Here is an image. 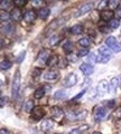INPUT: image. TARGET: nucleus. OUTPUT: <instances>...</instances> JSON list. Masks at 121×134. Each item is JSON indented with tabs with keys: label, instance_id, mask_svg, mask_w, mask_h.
<instances>
[{
	"label": "nucleus",
	"instance_id": "1",
	"mask_svg": "<svg viewBox=\"0 0 121 134\" xmlns=\"http://www.w3.org/2000/svg\"><path fill=\"white\" fill-rule=\"evenodd\" d=\"M20 88V72L16 70L15 76H14V81H12V86H11V94H12V98L17 97L18 92Z\"/></svg>",
	"mask_w": 121,
	"mask_h": 134
},
{
	"label": "nucleus",
	"instance_id": "25",
	"mask_svg": "<svg viewBox=\"0 0 121 134\" xmlns=\"http://www.w3.org/2000/svg\"><path fill=\"white\" fill-rule=\"evenodd\" d=\"M66 92L63 91V90H61V91H57L55 94H54V98L55 99H64L66 98Z\"/></svg>",
	"mask_w": 121,
	"mask_h": 134
},
{
	"label": "nucleus",
	"instance_id": "17",
	"mask_svg": "<svg viewBox=\"0 0 121 134\" xmlns=\"http://www.w3.org/2000/svg\"><path fill=\"white\" fill-rule=\"evenodd\" d=\"M10 17L14 20H16V21H18V20H20V18H22V11H20V9H18V8H15V9H12Z\"/></svg>",
	"mask_w": 121,
	"mask_h": 134
},
{
	"label": "nucleus",
	"instance_id": "15",
	"mask_svg": "<svg viewBox=\"0 0 121 134\" xmlns=\"http://www.w3.org/2000/svg\"><path fill=\"white\" fill-rule=\"evenodd\" d=\"M53 122L51 120H45V121H43L41 122V124H40V129L43 130V131H45V132H47V131H49L52 127H53Z\"/></svg>",
	"mask_w": 121,
	"mask_h": 134
},
{
	"label": "nucleus",
	"instance_id": "31",
	"mask_svg": "<svg viewBox=\"0 0 121 134\" xmlns=\"http://www.w3.org/2000/svg\"><path fill=\"white\" fill-rule=\"evenodd\" d=\"M58 41H60V37H58L57 35H53L51 38H49V45L55 46V45H57Z\"/></svg>",
	"mask_w": 121,
	"mask_h": 134
},
{
	"label": "nucleus",
	"instance_id": "23",
	"mask_svg": "<svg viewBox=\"0 0 121 134\" xmlns=\"http://www.w3.org/2000/svg\"><path fill=\"white\" fill-rule=\"evenodd\" d=\"M78 45L83 48H87L91 45V40H90V38H87V37H84V38L78 40Z\"/></svg>",
	"mask_w": 121,
	"mask_h": 134
},
{
	"label": "nucleus",
	"instance_id": "29",
	"mask_svg": "<svg viewBox=\"0 0 121 134\" xmlns=\"http://www.w3.org/2000/svg\"><path fill=\"white\" fill-rule=\"evenodd\" d=\"M110 60V56H104V55H99L97 57V62L98 63H101V64H106Z\"/></svg>",
	"mask_w": 121,
	"mask_h": 134
},
{
	"label": "nucleus",
	"instance_id": "7",
	"mask_svg": "<svg viewBox=\"0 0 121 134\" xmlns=\"http://www.w3.org/2000/svg\"><path fill=\"white\" fill-rule=\"evenodd\" d=\"M80 69H81V72L85 75V76H89V75L93 74V72H94V67L91 64H87V63H85V64H82L80 66Z\"/></svg>",
	"mask_w": 121,
	"mask_h": 134
},
{
	"label": "nucleus",
	"instance_id": "32",
	"mask_svg": "<svg viewBox=\"0 0 121 134\" xmlns=\"http://www.w3.org/2000/svg\"><path fill=\"white\" fill-rule=\"evenodd\" d=\"M119 25H120V23L118 19H112L111 21H109V27L111 29H117L119 27Z\"/></svg>",
	"mask_w": 121,
	"mask_h": 134
},
{
	"label": "nucleus",
	"instance_id": "10",
	"mask_svg": "<svg viewBox=\"0 0 121 134\" xmlns=\"http://www.w3.org/2000/svg\"><path fill=\"white\" fill-rule=\"evenodd\" d=\"M36 17H37V15L34 10H27L24 15V19H25V21H27V23H33L36 19Z\"/></svg>",
	"mask_w": 121,
	"mask_h": 134
},
{
	"label": "nucleus",
	"instance_id": "43",
	"mask_svg": "<svg viewBox=\"0 0 121 134\" xmlns=\"http://www.w3.org/2000/svg\"><path fill=\"white\" fill-rule=\"evenodd\" d=\"M39 75H40V70L39 69H34V70H33V77H34V78L38 77Z\"/></svg>",
	"mask_w": 121,
	"mask_h": 134
},
{
	"label": "nucleus",
	"instance_id": "44",
	"mask_svg": "<svg viewBox=\"0 0 121 134\" xmlns=\"http://www.w3.org/2000/svg\"><path fill=\"white\" fill-rule=\"evenodd\" d=\"M85 92H86L85 90H83V91L81 92V93H80V94H78V95H76V96H75V97H74V100H77V99H80V98L82 97V96H83V95H84V94H85Z\"/></svg>",
	"mask_w": 121,
	"mask_h": 134
},
{
	"label": "nucleus",
	"instance_id": "2",
	"mask_svg": "<svg viewBox=\"0 0 121 134\" xmlns=\"http://www.w3.org/2000/svg\"><path fill=\"white\" fill-rule=\"evenodd\" d=\"M49 57H51V52H49L48 49H43L38 54V57H37V63H38L39 65H45L47 63Z\"/></svg>",
	"mask_w": 121,
	"mask_h": 134
},
{
	"label": "nucleus",
	"instance_id": "45",
	"mask_svg": "<svg viewBox=\"0 0 121 134\" xmlns=\"http://www.w3.org/2000/svg\"><path fill=\"white\" fill-rule=\"evenodd\" d=\"M113 52H114V53H119V52H121V43H119V44H117V45H115V47L113 48Z\"/></svg>",
	"mask_w": 121,
	"mask_h": 134
},
{
	"label": "nucleus",
	"instance_id": "11",
	"mask_svg": "<svg viewBox=\"0 0 121 134\" xmlns=\"http://www.w3.org/2000/svg\"><path fill=\"white\" fill-rule=\"evenodd\" d=\"M113 16H114V12L111 11V10H103L101 11V18L104 21H111L113 19Z\"/></svg>",
	"mask_w": 121,
	"mask_h": 134
},
{
	"label": "nucleus",
	"instance_id": "6",
	"mask_svg": "<svg viewBox=\"0 0 121 134\" xmlns=\"http://www.w3.org/2000/svg\"><path fill=\"white\" fill-rule=\"evenodd\" d=\"M106 116H107V111H106V108L104 107L99 106V107L95 108L94 117H95V120L97 121H102V120L106 119Z\"/></svg>",
	"mask_w": 121,
	"mask_h": 134
},
{
	"label": "nucleus",
	"instance_id": "14",
	"mask_svg": "<svg viewBox=\"0 0 121 134\" xmlns=\"http://www.w3.org/2000/svg\"><path fill=\"white\" fill-rule=\"evenodd\" d=\"M12 6H14V2L10 1V0H2V1L0 2V8H1L3 11L12 9Z\"/></svg>",
	"mask_w": 121,
	"mask_h": 134
},
{
	"label": "nucleus",
	"instance_id": "48",
	"mask_svg": "<svg viewBox=\"0 0 121 134\" xmlns=\"http://www.w3.org/2000/svg\"><path fill=\"white\" fill-rule=\"evenodd\" d=\"M3 47V41L1 40V39H0V49H1Z\"/></svg>",
	"mask_w": 121,
	"mask_h": 134
},
{
	"label": "nucleus",
	"instance_id": "34",
	"mask_svg": "<svg viewBox=\"0 0 121 134\" xmlns=\"http://www.w3.org/2000/svg\"><path fill=\"white\" fill-rule=\"evenodd\" d=\"M86 129H89V126L87 125H85V126H83V127H80V129H73L72 131L70 132V134H81L84 130H86Z\"/></svg>",
	"mask_w": 121,
	"mask_h": 134
},
{
	"label": "nucleus",
	"instance_id": "49",
	"mask_svg": "<svg viewBox=\"0 0 121 134\" xmlns=\"http://www.w3.org/2000/svg\"><path fill=\"white\" fill-rule=\"evenodd\" d=\"M93 134H101V133H100V132H94Z\"/></svg>",
	"mask_w": 121,
	"mask_h": 134
},
{
	"label": "nucleus",
	"instance_id": "46",
	"mask_svg": "<svg viewBox=\"0 0 121 134\" xmlns=\"http://www.w3.org/2000/svg\"><path fill=\"white\" fill-rule=\"evenodd\" d=\"M6 102H7V98L6 97H1V98H0V108L3 107V105L6 104Z\"/></svg>",
	"mask_w": 121,
	"mask_h": 134
},
{
	"label": "nucleus",
	"instance_id": "26",
	"mask_svg": "<svg viewBox=\"0 0 121 134\" xmlns=\"http://www.w3.org/2000/svg\"><path fill=\"white\" fill-rule=\"evenodd\" d=\"M108 7L111 11H113V9L117 10L119 7V1L118 0H110V1H108Z\"/></svg>",
	"mask_w": 121,
	"mask_h": 134
},
{
	"label": "nucleus",
	"instance_id": "19",
	"mask_svg": "<svg viewBox=\"0 0 121 134\" xmlns=\"http://www.w3.org/2000/svg\"><path fill=\"white\" fill-rule=\"evenodd\" d=\"M63 50L66 53V54H71L73 50V44L71 43L70 40H66L65 43L63 44Z\"/></svg>",
	"mask_w": 121,
	"mask_h": 134
},
{
	"label": "nucleus",
	"instance_id": "18",
	"mask_svg": "<svg viewBox=\"0 0 121 134\" xmlns=\"http://www.w3.org/2000/svg\"><path fill=\"white\" fill-rule=\"evenodd\" d=\"M34 108H35V105H34V102H33V100H27V102L24 104V111L27 112V113L33 112Z\"/></svg>",
	"mask_w": 121,
	"mask_h": 134
},
{
	"label": "nucleus",
	"instance_id": "22",
	"mask_svg": "<svg viewBox=\"0 0 121 134\" xmlns=\"http://www.w3.org/2000/svg\"><path fill=\"white\" fill-rule=\"evenodd\" d=\"M45 95V90H44V87H39V88H37L35 91V93H34V97L36 99H40V98H43V96Z\"/></svg>",
	"mask_w": 121,
	"mask_h": 134
},
{
	"label": "nucleus",
	"instance_id": "21",
	"mask_svg": "<svg viewBox=\"0 0 121 134\" xmlns=\"http://www.w3.org/2000/svg\"><path fill=\"white\" fill-rule=\"evenodd\" d=\"M49 9L48 8H41V9L39 10V12H38V17L40 19H46L47 17L49 16Z\"/></svg>",
	"mask_w": 121,
	"mask_h": 134
},
{
	"label": "nucleus",
	"instance_id": "36",
	"mask_svg": "<svg viewBox=\"0 0 121 134\" xmlns=\"http://www.w3.org/2000/svg\"><path fill=\"white\" fill-rule=\"evenodd\" d=\"M33 3V6L34 7H36V8H43V6H44V1H41V0H34V1L31 2Z\"/></svg>",
	"mask_w": 121,
	"mask_h": 134
},
{
	"label": "nucleus",
	"instance_id": "40",
	"mask_svg": "<svg viewBox=\"0 0 121 134\" xmlns=\"http://www.w3.org/2000/svg\"><path fill=\"white\" fill-rule=\"evenodd\" d=\"M107 6H108V1H107V0H103V1H101V2L99 3V6H98V9H99V10H102V11H103V9H104V8H106Z\"/></svg>",
	"mask_w": 121,
	"mask_h": 134
},
{
	"label": "nucleus",
	"instance_id": "20",
	"mask_svg": "<svg viewBox=\"0 0 121 134\" xmlns=\"http://www.w3.org/2000/svg\"><path fill=\"white\" fill-rule=\"evenodd\" d=\"M58 62H60V58H58L56 55H52L51 57L48 58V60H47V65H48V66H51V67L56 66Z\"/></svg>",
	"mask_w": 121,
	"mask_h": 134
},
{
	"label": "nucleus",
	"instance_id": "47",
	"mask_svg": "<svg viewBox=\"0 0 121 134\" xmlns=\"http://www.w3.org/2000/svg\"><path fill=\"white\" fill-rule=\"evenodd\" d=\"M0 134H11L8 130H6V129H1L0 130Z\"/></svg>",
	"mask_w": 121,
	"mask_h": 134
},
{
	"label": "nucleus",
	"instance_id": "3",
	"mask_svg": "<svg viewBox=\"0 0 121 134\" xmlns=\"http://www.w3.org/2000/svg\"><path fill=\"white\" fill-rule=\"evenodd\" d=\"M52 116H53L54 121L60 122V121H62L64 117V111L58 106H54V107H52Z\"/></svg>",
	"mask_w": 121,
	"mask_h": 134
},
{
	"label": "nucleus",
	"instance_id": "30",
	"mask_svg": "<svg viewBox=\"0 0 121 134\" xmlns=\"http://www.w3.org/2000/svg\"><path fill=\"white\" fill-rule=\"evenodd\" d=\"M99 53L100 55H104V56H110V49L107 46H102L99 48Z\"/></svg>",
	"mask_w": 121,
	"mask_h": 134
},
{
	"label": "nucleus",
	"instance_id": "12",
	"mask_svg": "<svg viewBox=\"0 0 121 134\" xmlns=\"http://www.w3.org/2000/svg\"><path fill=\"white\" fill-rule=\"evenodd\" d=\"M45 114V111L43 107H35L34 110H33V117H34L35 120H39L41 117L44 116Z\"/></svg>",
	"mask_w": 121,
	"mask_h": 134
},
{
	"label": "nucleus",
	"instance_id": "35",
	"mask_svg": "<svg viewBox=\"0 0 121 134\" xmlns=\"http://www.w3.org/2000/svg\"><path fill=\"white\" fill-rule=\"evenodd\" d=\"M86 62L91 63V64H95V63H97V56H95L94 54H89L87 58H86Z\"/></svg>",
	"mask_w": 121,
	"mask_h": 134
},
{
	"label": "nucleus",
	"instance_id": "8",
	"mask_svg": "<svg viewBox=\"0 0 121 134\" xmlns=\"http://www.w3.org/2000/svg\"><path fill=\"white\" fill-rule=\"evenodd\" d=\"M108 90H109V84L106 81H102L99 83V85L97 87V93H98V95H103V94H106V92Z\"/></svg>",
	"mask_w": 121,
	"mask_h": 134
},
{
	"label": "nucleus",
	"instance_id": "39",
	"mask_svg": "<svg viewBox=\"0 0 121 134\" xmlns=\"http://www.w3.org/2000/svg\"><path fill=\"white\" fill-rule=\"evenodd\" d=\"M25 56H26V52H22V53L19 54V56L16 58V63H18V64H19V63H22L23 59L25 58Z\"/></svg>",
	"mask_w": 121,
	"mask_h": 134
},
{
	"label": "nucleus",
	"instance_id": "27",
	"mask_svg": "<svg viewBox=\"0 0 121 134\" xmlns=\"http://www.w3.org/2000/svg\"><path fill=\"white\" fill-rule=\"evenodd\" d=\"M10 15L8 14L7 11H1L0 12V21H2V23H7V21H9L10 20Z\"/></svg>",
	"mask_w": 121,
	"mask_h": 134
},
{
	"label": "nucleus",
	"instance_id": "9",
	"mask_svg": "<svg viewBox=\"0 0 121 134\" xmlns=\"http://www.w3.org/2000/svg\"><path fill=\"white\" fill-rule=\"evenodd\" d=\"M58 76H60L58 72H56V70H49V72H47L44 75V79L45 81H48V82H52V81H56Z\"/></svg>",
	"mask_w": 121,
	"mask_h": 134
},
{
	"label": "nucleus",
	"instance_id": "33",
	"mask_svg": "<svg viewBox=\"0 0 121 134\" xmlns=\"http://www.w3.org/2000/svg\"><path fill=\"white\" fill-rule=\"evenodd\" d=\"M78 59V55H76V54H69V56H67V60L70 63H76Z\"/></svg>",
	"mask_w": 121,
	"mask_h": 134
},
{
	"label": "nucleus",
	"instance_id": "38",
	"mask_svg": "<svg viewBox=\"0 0 121 134\" xmlns=\"http://www.w3.org/2000/svg\"><path fill=\"white\" fill-rule=\"evenodd\" d=\"M87 54H90L89 53V49H87V48H82V49H80V52L77 53V55L83 57V56H86Z\"/></svg>",
	"mask_w": 121,
	"mask_h": 134
},
{
	"label": "nucleus",
	"instance_id": "28",
	"mask_svg": "<svg viewBox=\"0 0 121 134\" xmlns=\"http://www.w3.org/2000/svg\"><path fill=\"white\" fill-rule=\"evenodd\" d=\"M10 67H11V63L9 60H2L0 63V69H2V70H7Z\"/></svg>",
	"mask_w": 121,
	"mask_h": 134
},
{
	"label": "nucleus",
	"instance_id": "4",
	"mask_svg": "<svg viewBox=\"0 0 121 134\" xmlns=\"http://www.w3.org/2000/svg\"><path fill=\"white\" fill-rule=\"evenodd\" d=\"M76 83H77V76L75 74H70L69 76H66V78L64 79V82H63L65 87H72Z\"/></svg>",
	"mask_w": 121,
	"mask_h": 134
},
{
	"label": "nucleus",
	"instance_id": "37",
	"mask_svg": "<svg viewBox=\"0 0 121 134\" xmlns=\"http://www.w3.org/2000/svg\"><path fill=\"white\" fill-rule=\"evenodd\" d=\"M26 3H27L26 0H15L14 1V5L16 7H24Z\"/></svg>",
	"mask_w": 121,
	"mask_h": 134
},
{
	"label": "nucleus",
	"instance_id": "13",
	"mask_svg": "<svg viewBox=\"0 0 121 134\" xmlns=\"http://www.w3.org/2000/svg\"><path fill=\"white\" fill-rule=\"evenodd\" d=\"M118 85H119V79L117 77L112 78L110 81V83H109V90H108V91H109L111 94H113L115 92V90L118 88Z\"/></svg>",
	"mask_w": 121,
	"mask_h": 134
},
{
	"label": "nucleus",
	"instance_id": "50",
	"mask_svg": "<svg viewBox=\"0 0 121 134\" xmlns=\"http://www.w3.org/2000/svg\"><path fill=\"white\" fill-rule=\"evenodd\" d=\"M0 94H1V93H0Z\"/></svg>",
	"mask_w": 121,
	"mask_h": 134
},
{
	"label": "nucleus",
	"instance_id": "5",
	"mask_svg": "<svg viewBox=\"0 0 121 134\" xmlns=\"http://www.w3.org/2000/svg\"><path fill=\"white\" fill-rule=\"evenodd\" d=\"M92 8H93V5L92 3H85V5H83L82 7H80V9H78L76 12H75V17H80L82 15H85L87 14L89 11L92 10Z\"/></svg>",
	"mask_w": 121,
	"mask_h": 134
},
{
	"label": "nucleus",
	"instance_id": "41",
	"mask_svg": "<svg viewBox=\"0 0 121 134\" xmlns=\"http://www.w3.org/2000/svg\"><path fill=\"white\" fill-rule=\"evenodd\" d=\"M14 30V27H12V25H8V26H5L2 29V31L5 32V34H9L10 31Z\"/></svg>",
	"mask_w": 121,
	"mask_h": 134
},
{
	"label": "nucleus",
	"instance_id": "24",
	"mask_svg": "<svg viewBox=\"0 0 121 134\" xmlns=\"http://www.w3.org/2000/svg\"><path fill=\"white\" fill-rule=\"evenodd\" d=\"M71 32L73 34V35H80V34L83 32V27L81 25H75L71 28Z\"/></svg>",
	"mask_w": 121,
	"mask_h": 134
},
{
	"label": "nucleus",
	"instance_id": "42",
	"mask_svg": "<svg viewBox=\"0 0 121 134\" xmlns=\"http://www.w3.org/2000/svg\"><path fill=\"white\" fill-rule=\"evenodd\" d=\"M114 15H115L117 18H118V20H119V19H121V6H119V7H118V9L115 10Z\"/></svg>",
	"mask_w": 121,
	"mask_h": 134
},
{
	"label": "nucleus",
	"instance_id": "16",
	"mask_svg": "<svg viewBox=\"0 0 121 134\" xmlns=\"http://www.w3.org/2000/svg\"><path fill=\"white\" fill-rule=\"evenodd\" d=\"M106 45H107L108 48H112V49H113V48L115 47V45H117V39H115V37H113V36L108 37V38L106 39Z\"/></svg>",
	"mask_w": 121,
	"mask_h": 134
}]
</instances>
